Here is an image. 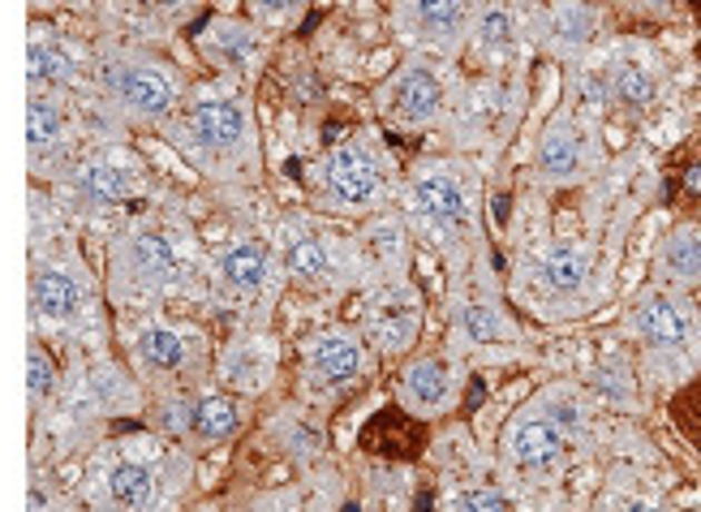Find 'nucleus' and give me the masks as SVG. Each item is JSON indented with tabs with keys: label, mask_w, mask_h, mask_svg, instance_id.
<instances>
[{
	"label": "nucleus",
	"mask_w": 701,
	"mask_h": 512,
	"mask_svg": "<svg viewBox=\"0 0 701 512\" xmlns=\"http://www.w3.org/2000/svg\"><path fill=\"white\" fill-rule=\"evenodd\" d=\"M633 327L638 336L659 353H680L693 345V306L680 297V293H663V288H650L641 293L638 306H633Z\"/></svg>",
	"instance_id": "nucleus-1"
},
{
	"label": "nucleus",
	"mask_w": 701,
	"mask_h": 512,
	"mask_svg": "<svg viewBox=\"0 0 701 512\" xmlns=\"http://www.w3.org/2000/svg\"><path fill=\"white\" fill-rule=\"evenodd\" d=\"M323 186H327V198H332L336 207L362 211V207H371V203L379 198L383 177L366 151L340 147V151H332V160L323 164Z\"/></svg>",
	"instance_id": "nucleus-2"
},
{
	"label": "nucleus",
	"mask_w": 701,
	"mask_h": 512,
	"mask_svg": "<svg viewBox=\"0 0 701 512\" xmlns=\"http://www.w3.org/2000/svg\"><path fill=\"white\" fill-rule=\"evenodd\" d=\"M362 449L387 461H414L426 449V422L409 410H379L362 426Z\"/></svg>",
	"instance_id": "nucleus-3"
},
{
	"label": "nucleus",
	"mask_w": 701,
	"mask_h": 512,
	"mask_svg": "<svg viewBox=\"0 0 701 512\" xmlns=\"http://www.w3.org/2000/svg\"><path fill=\"white\" fill-rule=\"evenodd\" d=\"M414 207H417V216L435 228H465V220H470L465 186H461L452 173H426V177H417Z\"/></svg>",
	"instance_id": "nucleus-4"
},
{
	"label": "nucleus",
	"mask_w": 701,
	"mask_h": 512,
	"mask_svg": "<svg viewBox=\"0 0 701 512\" xmlns=\"http://www.w3.org/2000/svg\"><path fill=\"white\" fill-rule=\"evenodd\" d=\"M108 82L112 91L126 99L134 112H147V117H160L172 108L177 87L164 78L160 69H147V65H121V69H108Z\"/></svg>",
	"instance_id": "nucleus-5"
},
{
	"label": "nucleus",
	"mask_w": 701,
	"mask_h": 512,
	"mask_svg": "<svg viewBox=\"0 0 701 512\" xmlns=\"http://www.w3.org/2000/svg\"><path fill=\"white\" fill-rule=\"evenodd\" d=\"M440 104H444V87H440V78L431 73V69H405L396 82H392V91H387V108H392V117L396 121H405V126H422V121H431L435 112H440Z\"/></svg>",
	"instance_id": "nucleus-6"
},
{
	"label": "nucleus",
	"mask_w": 701,
	"mask_h": 512,
	"mask_svg": "<svg viewBox=\"0 0 701 512\" xmlns=\"http://www.w3.org/2000/svg\"><path fill=\"white\" fill-rule=\"evenodd\" d=\"M186 126H190L198 147H207V151H233L246 138V112L237 104H228V99H207V104L190 108Z\"/></svg>",
	"instance_id": "nucleus-7"
},
{
	"label": "nucleus",
	"mask_w": 701,
	"mask_h": 512,
	"mask_svg": "<svg viewBox=\"0 0 701 512\" xmlns=\"http://www.w3.org/2000/svg\"><path fill=\"white\" fill-rule=\"evenodd\" d=\"M447 392H452V371L440 357H422L401 375V401L417 417H431L435 410H444Z\"/></svg>",
	"instance_id": "nucleus-8"
},
{
	"label": "nucleus",
	"mask_w": 701,
	"mask_h": 512,
	"mask_svg": "<svg viewBox=\"0 0 701 512\" xmlns=\"http://www.w3.org/2000/svg\"><path fill=\"white\" fill-rule=\"evenodd\" d=\"M509 456L521 470H546L564 456V431L551 417H525L509 435Z\"/></svg>",
	"instance_id": "nucleus-9"
},
{
	"label": "nucleus",
	"mask_w": 701,
	"mask_h": 512,
	"mask_svg": "<svg viewBox=\"0 0 701 512\" xmlns=\"http://www.w3.org/2000/svg\"><path fill=\"white\" fill-rule=\"evenodd\" d=\"M306 362L327 384H353L362 375V345L345 332H319L306 349Z\"/></svg>",
	"instance_id": "nucleus-10"
},
{
	"label": "nucleus",
	"mask_w": 701,
	"mask_h": 512,
	"mask_svg": "<svg viewBox=\"0 0 701 512\" xmlns=\"http://www.w3.org/2000/svg\"><path fill=\"white\" fill-rule=\"evenodd\" d=\"M417 302L409 297H401V293H387L375 302V315H371V336H375V345L387 353H405L414 345L417 336Z\"/></svg>",
	"instance_id": "nucleus-11"
},
{
	"label": "nucleus",
	"mask_w": 701,
	"mask_h": 512,
	"mask_svg": "<svg viewBox=\"0 0 701 512\" xmlns=\"http://www.w3.org/2000/svg\"><path fill=\"white\" fill-rule=\"evenodd\" d=\"M470 18V0H405V22L417 39H456L465 31Z\"/></svg>",
	"instance_id": "nucleus-12"
},
{
	"label": "nucleus",
	"mask_w": 701,
	"mask_h": 512,
	"mask_svg": "<svg viewBox=\"0 0 701 512\" xmlns=\"http://www.w3.org/2000/svg\"><path fill=\"white\" fill-rule=\"evenodd\" d=\"M539 168L542 177H551V181H569L576 168H581V129L573 121H555V126L542 134Z\"/></svg>",
	"instance_id": "nucleus-13"
},
{
	"label": "nucleus",
	"mask_w": 701,
	"mask_h": 512,
	"mask_svg": "<svg viewBox=\"0 0 701 512\" xmlns=\"http://www.w3.org/2000/svg\"><path fill=\"white\" fill-rule=\"evenodd\" d=\"M539 280L551 293H576V288L590 280V255L573 246V242H560L551 246L539 263Z\"/></svg>",
	"instance_id": "nucleus-14"
},
{
	"label": "nucleus",
	"mask_w": 701,
	"mask_h": 512,
	"mask_svg": "<svg viewBox=\"0 0 701 512\" xmlns=\"http://www.w3.org/2000/svg\"><path fill=\"white\" fill-rule=\"evenodd\" d=\"M267 267H271L267 250L255 246V242H237V246H228L220 255V276L233 288H241V293H258L267 285Z\"/></svg>",
	"instance_id": "nucleus-15"
},
{
	"label": "nucleus",
	"mask_w": 701,
	"mask_h": 512,
	"mask_svg": "<svg viewBox=\"0 0 701 512\" xmlns=\"http://www.w3.org/2000/svg\"><path fill=\"white\" fill-rule=\"evenodd\" d=\"M659 272L668 276L671 285L693 288L701 285V237L693 233H671L659 250Z\"/></svg>",
	"instance_id": "nucleus-16"
},
{
	"label": "nucleus",
	"mask_w": 701,
	"mask_h": 512,
	"mask_svg": "<svg viewBox=\"0 0 701 512\" xmlns=\"http://www.w3.org/2000/svg\"><path fill=\"white\" fill-rule=\"evenodd\" d=\"M285 267L293 280L319 285V280H327V272H332V255H327V246H323L319 237H310V233H293V237L285 242Z\"/></svg>",
	"instance_id": "nucleus-17"
},
{
	"label": "nucleus",
	"mask_w": 701,
	"mask_h": 512,
	"mask_svg": "<svg viewBox=\"0 0 701 512\" xmlns=\"http://www.w3.org/2000/svg\"><path fill=\"white\" fill-rule=\"evenodd\" d=\"M241 426V405L233 396H203L190 410V431L203 440H228Z\"/></svg>",
	"instance_id": "nucleus-18"
},
{
	"label": "nucleus",
	"mask_w": 701,
	"mask_h": 512,
	"mask_svg": "<svg viewBox=\"0 0 701 512\" xmlns=\"http://www.w3.org/2000/svg\"><path fill=\"white\" fill-rule=\"evenodd\" d=\"M606 91H611V99H620L624 108H650L659 87H654L650 69H641L633 61H620L611 65V73H606Z\"/></svg>",
	"instance_id": "nucleus-19"
},
{
	"label": "nucleus",
	"mask_w": 701,
	"mask_h": 512,
	"mask_svg": "<svg viewBox=\"0 0 701 512\" xmlns=\"http://www.w3.org/2000/svg\"><path fill=\"white\" fill-rule=\"evenodd\" d=\"M78 302H82V293H78V285L65 272H39L34 276V306L48 319H69L78 311Z\"/></svg>",
	"instance_id": "nucleus-20"
},
{
	"label": "nucleus",
	"mask_w": 701,
	"mask_h": 512,
	"mask_svg": "<svg viewBox=\"0 0 701 512\" xmlns=\"http://www.w3.org/2000/svg\"><path fill=\"white\" fill-rule=\"evenodd\" d=\"M108 491H112V500L117 504H126V509H142V504H151V495H156V479H151V470L147 465H117L112 474H108Z\"/></svg>",
	"instance_id": "nucleus-21"
},
{
	"label": "nucleus",
	"mask_w": 701,
	"mask_h": 512,
	"mask_svg": "<svg viewBox=\"0 0 701 512\" xmlns=\"http://www.w3.org/2000/svg\"><path fill=\"white\" fill-rule=\"evenodd\" d=\"M134 263L147 280H172L177 276V255H172V242L160 233H142L134 237Z\"/></svg>",
	"instance_id": "nucleus-22"
},
{
	"label": "nucleus",
	"mask_w": 701,
	"mask_h": 512,
	"mask_svg": "<svg viewBox=\"0 0 701 512\" xmlns=\"http://www.w3.org/2000/svg\"><path fill=\"white\" fill-rule=\"evenodd\" d=\"M671 422H675V431L701 452V375L689 380V384L671 396Z\"/></svg>",
	"instance_id": "nucleus-23"
},
{
	"label": "nucleus",
	"mask_w": 701,
	"mask_h": 512,
	"mask_svg": "<svg viewBox=\"0 0 701 512\" xmlns=\"http://www.w3.org/2000/svg\"><path fill=\"white\" fill-rule=\"evenodd\" d=\"M138 349H142V357H147V366H156V371H177V366L186 362L181 336L168 332V327H147L142 341H138Z\"/></svg>",
	"instance_id": "nucleus-24"
},
{
	"label": "nucleus",
	"mask_w": 701,
	"mask_h": 512,
	"mask_svg": "<svg viewBox=\"0 0 701 512\" xmlns=\"http://www.w3.org/2000/svg\"><path fill=\"white\" fill-rule=\"evenodd\" d=\"M78 186H82L87 198H96V203H117V198H126L129 194L126 173H117V168H108V164H91V168H82Z\"/></svg>",
	"instance_id": "nucleus-25"
},
{
	"label": "nucleus",
	"mask_w": 701,
	"mask_h": 512,
	"mask_svg": "<svg viewBox=\"0 0 701 512\" xmlns=\"http://www.w3.org/2000/svg\"><path fill=\"white\" fill-rule=\"evenodd\" d=\"M27 78L31 82H69V69L73 61L65 57L61 48H52V43H31V52H27Z\"/></svg>",
	"instance_id": "nucleus-26"
},
{
	"label": "nucleus",
	"mask_w": 701,
	"mask_h": 512,
	"mask_svg": "<svg viewBox=\"0 0 701 512\" xmlns=\"http://www.w3.org/2000/svg\"><path fill=\"white\" fill-rule=\"evenodd\" d=\"M57 134H61V112H57V104L31 99V108H27V142L39 151V147L57 142Z\"/></svg>",
	"instance_id": "nucleus-27"
},
{
	"label": "nucleus",
	"mask_w": 701,
	"mask_h": 512,
	"mask_svg": "<svg viewBox=\"0 0 701 512\" xmlns=\"http://www.w3.org/2000/svg\"><path fill=\"white\" fill-rule=\"evenodd\" d=\"M465 332H470V341H478V345H491V341H500L504 332H509V323L500 319V311L495 306H465Z\"/></svg>",
	"instance_id": "nucleus-28"
},
{
	"label": "nucleus",
	"mask_w": 701,
	"mask_h": 512,
	"mask_svg": "<svg viewBox=\"0 0 701 512\" xmlns=\"http://www.w3.org/2000/svg\"><path fill=\"white\" fill-rule=\"evenodd\" d=\"M512 39H516V22H512L509 9H486L478 22V43L482 48H491V52H500V48H509Z\"/></svg>",
	"instance_id": "nucleus-29"
},
{
	"label": "nucleus",
	"mask_w": 701,
	"mask_h": 512,
	"mask_svg": "<svg viewBox=\"0 0 701 512\" xmlns=\"http://www.w3.org/2000/svg\"><path fill=\"white\" fill-rule=\"evenodd\" d=\"M27 387H31V396H48V392L57 387V362L39 349V345L27 353Z\"/></svg>",
	"instance_id": "nucleus-30"
},
{
	"label": "nucleus",
	"mask_w": 701,
	"mask_h": 512,
	"mask_svg": "<svg viewBox=\"0 0 701 512\" xmlns=\"http://www.w3.org/2000/svg\"><path fill=\"white\" fill-rule=\"evenodd\" d=\"M594 31V18L585 13V9H569V13H560V22H555V35H564L569 43H585Z\"/></svg>",
	"instance_id": "nucleus-31"
},
{
	"label": "nucleus",
	"mask_w": 701,
	"mask_h": 512,
	"mask_svg": "<svg viewBox=\"0 0 701 512\" xmlns=\"http://www.w3.org/2000/svg\"><path fill=\"white\" fill-rule=\"evenodd\" d=\"M401 228L396 225H379V228H371V250L375 255H387V258H401Z\"/></svg>",
	"instance_id": "nucleus-32"
},
{
	"label": "nucleus",
	"mask_w": 701,
	"mask_h": 512,
	"mask_svg": "<svg viewBox=\"0 0 701 512\" xmlns=\"http://www.w3.org/2000/svg\"><path fill=\"white\" fill-rule=\"evenodd\" d=\"M452 509H512V500L500 491H470V495H456Z\"/></svg>",
	"instance_id": "nucleus-33"
},
{
	"label": "nucleus",
	"mask_w": 701,
	"mask_h": 512,
	"mask_svg": "<svg viewBox=\"0 0 701 512\" xmlns=\"http://www.w3.org/2000/svg\"><path fill=\"white\" fill-rule=\"evenodd\" d=\"M675 181H680V194L689 198V203H698L701 207V156L698 160H689L680 173H675Z\"/></svg>",
	"instance_id": "nucleus-34"
},
{
	"label": "nucleus",
	"mask_w": 701,
	"mask_h": 512,
	"mask_svg": "<svg viewBox=\"0 0 701 512\" xmlns=\"http://www.w3.org/2000/svg\"><path fill=\"white\" fill-rule=\"evenodd\" d=\"M250 4H255L263 18H285L288 9H297L302 0H250Z\"/></svg>",
	"instance_id": "nucleus-35"
},
{
	"label": "nucleus",
	"mask_w": 701,
	"mask_h": 512,
	"mask_svg": "<svg viewBox=\"0 0 701 512\" xmlns=\"http://www.w3.org/2000/svg\"><path fill=\"white\" fill-rule=\"evenodd\" d=\"M645 4H654V9H668L671 0H645Z\"/></svg>",
	"instance_id": "nucleus-36"
}]
</instances>
